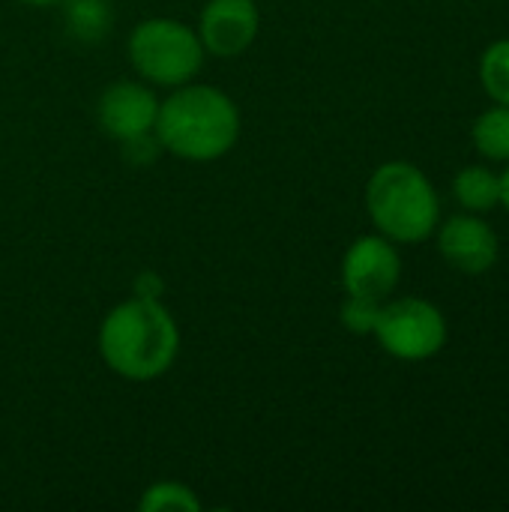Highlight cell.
<instances>
[{"label":"cell","instance_id":"8992f818","mask_svg":"<svg viewBox=\"0 0 509 512\" xmlns=\"http://www.w3.org/2000/svg\"><path fill=\"white\" fill-rule=\"evenodd\" d=\"M399 273H402L399 252L384 237H360L357 243H351L342 261L345 291L372 300L390 297L393 288L399 285Z\"/></svg>","mask_w":509,"mask_h":512},{"label":"cell","instance_id":"7c38bea8","mask_svg":"<svg viewBox=\"0 0 509 512\" xmlns=\"http://www.w3.org/2000/svg\"><path fill=\"white\" fill-rule=\"evenodd\" d=\"M474 144L483 156L489 159H509V105L489 108L477 117L474 129Z\"/></svg>","mask_w":509,"mask_h":512},{"label":"cell","instance_id":"9a60e30c","mask_svg":"<svg viewBox=\"0 0 509 512\" xmlns=\"http://www.w3.org/2000/svg\"><path fill=\"white\" fill-rule=\"evenodd\" d=\"M378 315H381V300L360 297V294H348V300L342 303V324L351 333H360V336L363 333H375Z\"/></svg>","mask_w":509,"mask_h":512},{"label":"cell","instance_id":"277c9868","mask_svg":"<svg viewBox=\"0 0 509 512\" xmlns=\"http://www.w3.org/2000/svg\"><path fill=\"white\" fill-rule=\"evenodd\" d=\"M129 57L141 78L162 87H180L198 75L204 63V45L183 21L147 18L129 36Z\"/></svg>","mask_w":509,"mask_h":512},{"label":"cell","instance_id":"8fae6325","mask_svg":"<svg viewBox=\"0 0 509 512\" xmlns=\"http://www.w3.org/2000/svg\"><path fill=\"white\" fill-rule=\"evenodd\" d=\"M456 198L468 207V210H492L501 201V177H495L489 168L471 165L462 168L456 174Z\"/></svg>","mask_w":509,"mask_h":512},{"label":"cell","instance_id":"9c48e42d","mask_svg":"<svg viewBox=\"0 0 509 512\" xmlns=\"http://www.w3.org/2000/svg\"><path fill=\"white\" fill-rule=\"evenodd\" d=\"M441 255L462 273H486L498 261L495 231L474 216H453L441 228Z\"/></svg>","mask_w":509,"mask_h":512},{"label":"cell","instance_id":"5b68a950","mask_svg":"<svg viewBox=\"0 0 509 512\" xmlns=\"http://www.w3.org/2000/svg\"><path fill=\"white\" fill-rule=\"evenodd\" d=\"M375 336L381 348L399 360H429L447 342V321L432 303L405 297L381 306Z\"/></svg>","mask_w":509,"mask_h":512},{"label":"cell","instance_id":"52a82bcc","mask_svg":"<svg viewBox=\"0 0 509 512\" xmlns=\"http://www.w3.org/2000/svg\"><path fill=\"white\" fill-rule=\"evenodd\" d=\"M258 24L255 0H210L201 12L198 39L216 57H237L255 42Z\"/></svg>","mask_w":509,"mask_h":512},{"label":"cell","instance_id":"e0dca14e","mask_svg":"<svg viewBox=\"0 0 509 512\" xmlns=\"http://www.w3.org/2000/svg\"><path fill=\"white\" fill-rule=\"evenodd\" d=\"M501 204L509 210V171L501 177Z\"/></svg>","mask_w":509,"mask_h":512},{"label":"cell","instance_id":"2e32d148","mask_svg":"<svg viewBox=\"0 0 509 512\" xmlns=\"http://www.w3.org/2000/svg\"><path fill=\"white\" fill-rule=\"evenodd\" d=\"M120 144H123V156H126L129 162H138V165L153 162V159L159 156V150H162V141L156 138V129H153V132H144V135H138V138L120 141Z\"/></svg>","mask_w":509,"mask_h":512},{"label":"cell","instance_id":"ac0fdd59","mask_svg":"<svg viewBox=\"0 0 509 512\" xmlns=\"http://www.w3.org/2000/svg\"><path fill=\"white\" fill-rule=\"evenodd\" d=\"M21 3H27V6H57L63 0H21Z\"/></svg>","mask_w":509,"mask_h":512},{"label":"cell","instance_id":"4fadbf2b","mask_svg":"<svg viewBox=\"0 0 509 512\" xmlns=\"http://www.w3.org/2000/svg\"><path fill=\"white\" fill-rule=\"evenodd\" d=\"M480 78L486 93L498 105H509V39H501L486 48L480 63Z\"/></svg>","mask_w":509,"mask_h":512},{"label":"cell","instance_id":"6da1fadb","mask_svg":"<svg viewBox=\"0 0 509 512\" xmlns=\"http://www.w3.org/2000/svg\"><path fill=\"white\" fill-rule=\"evenodd\" d=\"M99 351L111 372L129 381H153L174 366L180 333L159 297L135 294L102 321Z\"/></svg>","mask_w":509,"mask_h":512},{"label":"cell","instance_id":"5bb4252c","mask_svg":"<svg viewBox=\"0 0 509 512\" xmlns=\"http://www.w3.org/2000/svg\"><path fill=\"white\" fill-rule=\"evenodd\" d=\"M141 510L144 512H165V510H180V512H198L201 504L192 495V489H186L183 483H156L144 492L141 498Z\"/></svg>","mask_w":509,"mask_h":512},{"label":"cell","instance_id":"3957f363","mask_svg":"<svg viewBox=\"0 0 509 512\" xmlns=\"http://www.w3.org/2000/svg\"><path fill=\"white\" fill-rule=\"evenodd\" d=\"M366 207L381 234L399 243L426 240L435 231L441 210L429 177L408 162H387L372 174Z\"/></svg>","mask_w":509,"mask_h":512},{"label":"cell","instance_id":"ba28073f","mask_svg":"<svg viewBox=\"0 0 509 512\" xmlns=\"http://www.w3.org/2000/svg\"><path fill=\"white\" fill-rule=\"evenodd\" d=\"M156 114H159V99L147 84L138 81H114L99 96V123L117 141H129L144 132H153Z\"/></svg>","mask_w":509,"mask_h":512},{"label":"cell","instance_id":"7a4b0ae2","mask_svg":"<svg viewBox=\"0 0 509 512\" xmlns=\"http://www.w3.org/2000/svg\"><path fill=\"white\" fill-rule=\"evenodd\" d=\"M156 138L189 162H213L240 138V111L228 93L210 84H180L156 114Z\"/></svg>","mask_w":509,"mask_h":512},{"label":"cell","instance_id":"30bf717a","mask_svg":"<svg viewBox=\"0 0 509 512\" xmlns=\"http://www.w3.org/2000/svg\"><path fill=\"white\" fill-rule=\"evenodd\" d=\"M111 6L108 0H63V24L66 33L78 42H99L111 30Z\"/></svg>","mask_w":509,"mask_h":512}]
</instances>
